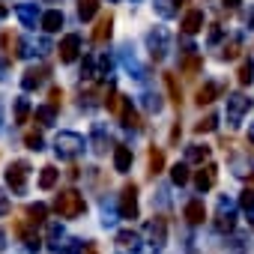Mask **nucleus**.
Returning a JSON list of instances; mask_svg holds the SVG:
<instances>
[{"label":"nucleus","mask_w":254,"mask_h":254,"mask_svg":"<svg viewBox=\"0 0 254 254\" xmlns=\"http://www.w3.org/2000/svg\"><path fill=\"white\" fill-rule=\"evenodd\" d=\"M248 108H251V102H248L242 93H233V96H227V126H239Z\"/></svg>","instance_id":"obj_2"},{"label":"nucleus","mask_w":254,"mask_h":254,"mask_svg":"<svg viewBox=\"0 0 254 254\" xmlns=\"http://www.w3.org/2000/svg\"><path fill=\"white\" fill-rule=\"evenodd\" d=\"M81 54V36L78 33H69L63 42H60V60L63 63H75Z\"/></svg>","instance_id":"obj_6"},{"label":"nucleus","mask_w":254,"mask_h":254,"mask_svg":"<svg viewBox=\"0 0 254 254\" xmlns=\"http://www.w3.org/2000/svg\"><path fill=\"white\" fill-rule=\"evenodd\" d=\"M251 186H254V177H251Z\"/></svg>","instance_id":"obj_41"},{"label":"nucleus","mask_w":254,"mask_h":254,"mask_svg":"<svg viewBox=\"0 0 254 254\" xmlns=\"http://www.w3.org/2000/svg\"><path fill=\"white\" fill-rule=\"evenodd\" d=\"M96 12H99V0H78V15H81V21H90Z\"/></svg>","instance_id":"obj_19"},{"label":"nucleus","mask_w":254,"mask_h":254,"mask_svg":"<svg viewBox=\"0 0 254 254\" xmlns=\"http://www.w3.org/2000/svg\"><path fill=\"white\" fill-rule=\"evenodd\" d=\"M171 180H174L177 186H186V183H189V165H174V168H171Z\"/></svg>","instance_id":"obj_24"},{"label":"nucleus","mask_w":254,"mask_h":254,"mask_svg":"<svg viewBox=\"0 0 254 254\" xmlns=\"http://www.w3.org/2000/svg\"><path fill=\"white\" fill-rule=\"evenodd\" d=\"M218 230H230L233 227V212H230V203H224L221 200V209H218Z\"/></svg>","instance_id":"obj_21"},{"label":"nucleus","mask_w":254,"mask_h":254,"mask_svg":"<svg viewBox=\"0 0 254 254\" xmlns=\"http://www.w3.org/2000/svg\"><path fill=\"white\" fill-rule=\"evenodd\" d=\"M111 30H114V18H111V15H102V18H99V24H96V30H93V39L102 45V42H108V39H111Z\"/></svg>","instance_id":"obj_14"},{"label":"nucleus","mask_w":254,"mask_h":254,"mask_svg":"<svg viewBox=\"0 0 254 254\" xmlns=\"http://www.w3.org/2000/svg\"><path fill=\"white\" fill-rule=\"evenodd\" d=\"M251 81H254V66H251V63L245 60V63L239 66V84H242V87H248Z\"/></svg>","instance_id":"obj_27"},{"label":"nucleus","mask_w":254,"mask_h":254,"mask_svg":"<svg viewBox=\"0 0 254 254\" xmlns=\"http://www.w3.org/2000/svg\"><path fill=\"white\" fill-rule=\"evenodd\" d=\"M224 6H230V9H236V6H239V0H224Z\"/></svg>","instance_id":"obj_38"},{"label":"nucleus","mask_w":254,"mask_h":254,"mask_svg":"<svg viewBox=\"0 0 254 254\" xmlns=\"http://www.w3.org/2000/svg\"><path fill=\"white\" fill-rule=\"evenodd\" d=\"M165 87H168V93H171V102L180 108V105H183V90H180V84H177V75H174V72H165Z\"/></svg>","instance_id":"obj_17"},{"label":"nucleus","mask_w":254,"mask_h":254,"mask_svg":"<svg viewBox=\"0 0 254 254\" xmlns=\"http://www.w3.org/2000/svg\"><path fill=\"white\" fill-rule=\"evenodd\" d=\"M165 230H168V227H165L162 218H156V221L147 224V236H150V242H153L156 248H162V242H165Z\"/></svg>","instance_id":"obj_15"},{"label":"nucleus","mask_w":254,"mask_h":254,"mask_svg":"<svg viewBox=\"0 0 254 254\" xmlns=\"http://www.w3.org/2000/svg\"><path fill=\"white\" fill-rule=\"evenodd\" d=\"M45 215H48V206H45V203H30V206H27V218H30V224H42Z\"/></svg>","instance_id":"obj_20"},{"label":"nucleus","mask_w":254,"mask_h":254,"mask_svg":"<svg viewBox=\"0 0 254 254\" xmlns=\"http://www.w3.org/2000/svg\"><path fill=\"white\" fill-rule=\"evenodd\" d=\"M239 203H242V209H245V212H251V209H254V191H251V189H245V191H242V197H239Z\"/></svg>","instance_id":"obj_33"},{"label":"nucleus","mask_w":254,"mask_h":254,"mask_svg":"<svg viewBox=\"0 0 254 254\" xmlns=\"http://www.w3.org/2000/svg\"><path fill=\"white\" fill-rule=\"evenodd\" d=\"M78 248H81V242H78V239H72V242L63 248V254H78Z\"/></svg>","instance_id":"obj_35"},{"label":"nucleus","mask_w":254,"mask_h":254,"mask_svg":"<svg viewBox=\"0 0 254 254\" xmlns=\"http://www.w3.org/2000/svg\"><path fill=\"white\" fill-rule=\"evenodd\" d=\"M215 180H218V168H215V165H206V168H200V171L194 174V186H197L200 191H209V189L215 186Z\"/></svg>","instance_id":"obj_8"},{"label":"nucleus","mask_w":254,"mask_h":254,"mask_svg":"<svg viewBox=\"0 0 254 254\" xmlns=\"http://www.w3.org/2000/svg\"><path fill=\"white\" fill-rule=\"evenodd\" d=\"M203 159H209V147L203 144H194V147H189L186 150V162H203Z\"/></svg>","instance_id":"obj_22"},{"label":"nucleus","mask_w":254,"mask_h":254,"mask_svg":"<svg viewBox=\"0 0 254 254\" xmlns=\"http://www.w3.org/2000/svg\"><path fill=\"white\" fill-rule=\"evenodd\" d=\"M218 39H221V27L212 24V30H209V42H218Z\"/></svg>","instance_id":"obj_37"},{"label":"nucleus","mask_w":254,"mask_h":254,"mask_svg":"<svg viewBox=\"0 0 254 254\" xmlns=\"http://www.w3.org/2000/svg\"><path fill=\"white\" fill-rule=\"evenodd\" d=\"M120 215L123 218H138V186L129 183L120 194Z\"/></svg>","instance_id":"obj_4"},{"label":"nucleus","mask_w":254,"mask_h":254,"mask_svg":"<svg viewBox=\"0 0 254 254\" xmlns=\"http://www.w3.org/2000/svg\"><path fill=\"white\" fill-rule=\"evenodd\" d=\"M57 177H60V171L54 168V165H48V168H42V174H39V189H54L57 186Z\"/></svg>","instance_id":"obj_18"},{"label":"nucleus","mask_w":254,"mask_h":254,"mask_svg":"<svg viewBox=\"0 0 254 254\" xmlns=\"http://www.w3.org/2000/svg\"><path fill=\"white\" fill-rule=\"evenodd\" d=\"M239 48H242V39H230V42L224 45L221 57H224V60H236V57H239Z\"/></svg>","instance_id":"obj_26"},{"label":"nucleus","mask_w":254,"mask_h":254,"mask_svg":"<svg viewBox=\"0 0 254 254\" xmlns=\"http://www.w3.org/2000/svg\"><path fill=\"white\" fill-rule=\"evenodd\" d=\"M39 81H42V72H39V69H30V72H27V78H24V90L39 87Z\"/></svg>","instance_id":"obj_29"},{"label":"nucleus","mask_w":254,"mask_h":254,"mask_svg":"<svg viewBox=\"0 0 254 254\" xmlns=\"http://www.w3.org/2000/svg\"><path fill=\"white\" fill-rule=\"evenodd\" d=\"M162 168H165V153L162 150H150V174L156 177Z\"/></svg>","instance_id":"obj_23"},{"label":"nucleus","mask_w":254,"mask_h":254,"mask_svg":"<svg viewBox=\"0 0 254 254\" xmlns=\"http://www.w3.org/2000/svg\"><path fill=\"white\" fill-rule=\"evenodd\" d=\"M183 33L186 36H194L197 30H203V12L200 9H191V12H186V18H183Z\"/></svg>","instance_id":"obj_9"},{"label":"nucleus","mask_w":254,"mask_h":254,"mask_svg":"<svg viewBox=\"0 0 254 254\" xmlns=\"http://www.w3.org/2000/svg\"><path fill=\"white\" fill-rule=\"evenodd\" d=\"M248 141H251V144H254V126H251V132H248Z\"/></svg>","instance_id":"obj_39"},{"label":"nucleus","mask_w":254,"mask_h":254,"mask_svg":"<svg viewBox=\"0 0 254 254\" xmlns=\"http://www.w3.org/2000/svg\"><path fill=\"white\" fill-rule=\"evenodd\" d=\"M60 102H63V90H60V87H51V93H48V105L57 108Z\"/></svg>","instance_id":"obj_34"},{"label":"nucleus","mask_w":254,"mask_h":254,"mask_svg":"<svg viewBox=\"0 0 254 254\" xmlns=\"http://www.w3.org/2000/svg\"><path fill=\"white\" fill-rule=\"evenodd\" d=\"M114 168H117L120 174H126V171L132 168V150H129V147L120 144V147L114 150Z\"/></svg>","instance_id":"obj_13"},{"label":"nucleus","mask_w":254,"mask_h":254,"mask_svg":"<svg viewBox=\"0 0 254 254\" xmlns=\"http://www.w3.org/2000/svg\"><path fill=\"white\" fill-rule=\"evenodd\" d=\"M24 144L30 147V150H42V135H36V132H27V138H24Z\"/></svg>","instance_id":"obj_32"},{"label":"nucleus","mask_w":254,"mask_h":254,"mask_svg":"<svg viewBox=\"0 0 254 254\" xmlns=\"http://www.w3.org/2000/svg\"><path fill=\"white\" fill-rule=\"evenodd\" d=\"M84 209H87V203H84L81 191H75V189H66V191H60L54 197V212L60 218H78Z\"/></svg>","instance_id":"obj_1"},{"label":"nucleus","mask_w":254,"mask_h":254,"mask_svg":"<svg viewBox=\"0 0 254 254\" xmlns=\"http://www.w3.org/2000/svg\"><path fill=\"white\" fill-rule=\"evenodd\" d=\"M60 27H63V12H60V9H51V12H45V15H42V30L57 33Z\"/></svg>","instance_id":"obj_16"},{"label":"nucleus","mask_w":254,"mask_h":254,"mask_svg":"<svg viewBox=\"0 0 254 254\" xmlns=\"http://www.w3.org/2000/svg\"><path fill=\"white\" fill-rule=\"evenodd\" d=\"M81 150H84V138H81V135H75V132H63V135L57 138V156L72 159V156H78Z\"/></svg>","instance_id":"obj_3"},{"label":"nucleus","mask_w":254,"mask_h":254,"mask_svg":"<svg viewBox=\"0 0 254 254\" xmlns=\"http://www.w3.org/2000/svg\"><path fill=\"white\" fill-rule=\"evenodd\" d=\"M147 42H150L153 57H156V60H165V54H168V33H165V30H153V33L147 36Z\"/></svg>","instance_id":"obj_7"},{"label":"nucleus","mask_w":254,"mask_h":254,"mask_svg":"<svg viewBox=\"0 0 254 254\" xmlns=\"http://www.w3.org/2000/svg\"><path fill=\"white\" fill-rule=\"evenodd\" d=\"M203 218H206L203 200H189V203H186V221H189V224H200Z\"/></svg>","instance_id":"obj_11"},{"label":"nucleus","mask_w":254,"mask_h":254,"mask_svg":"<svg viewBox=\"0 0 254 254\" xmlns=\"http://www.w3.org/2000/svg\"><path fill=\"white\" fill-rule=\"evenodd\" d=\"M248 24H251V27H254V15H251V18H248Z\"/></svg>","instance_id":"obj_40"},{"label":"nucleus","mask_w":254,"mask_h":254,"mask_svg":"<svg viewBox=\"0 0 254 254\" xmlns=\"http://www.w3.org/2000/svg\"><path fill=\"white\" fill-rule=\"evenodd\" d=\"M27 174H30V165L27 162H12L9 171H6V183L12 186V191H24L27 186Z\"/></svg>","instance_id":"obj_5"},{"label":"nucleus","mask_w":254,"mask_h":254,"mask_svg":"<svg viewBox=\"0 0 254 254\" xmlns=\"http://www.w3.org/2000/svg\"><path fill=\"white\" fill-rule=\"evenodd\" d=\"M15 233L21 236V242H24L30 251H39V248H42V239H39V233H33L27 224H15Z\"/></svg>","instance_id":"obj_12"},{"label":"nucleus","mask_w":254,"mask_h":254,"mask_svg":"<svg viewBox=\"0 0 254 254\" xmlns=\"http://www.w3.org/2000/svg\"><path fill=\"white\" fill-rule=\"evenodd\" d=\"M200 66H203V60H200V57H186V60H183V69H186L189 75H194Z\"/></svg>","instance_id":"obj_31"},{"label":"nucleus","mask_w":254,"mask_h":254,"mask_svg":"<svg viewBox=\"0 0 254 254\" xmlns=\"http://www.w3.org/2000/svg\"><path fill=\"white\" fill-rule=\"evenodd\" d=\"M27 117H30V105H27V99H18L15 102V123H27Z\"/></svg>","instance_id":"obj_28"},{"label":"nucleus","mask_w":254,"mask_h":254,"mask_svg":"<svg viewBox=\"0 0 254 254\" xmlns=\"http://www.w3.org/2000/svg\"><path fill=\"white\" fill-rule=\"evenodd\" d=\"M9 212V200H6V194L0 191V215H6Z\"/></svg>","instance_id":"obj_36"},{"label":"nucleus","mask_w":254,"mask_h":254,"mask_svg":"<svg viewBox=\"0 0 254 254\" xmlns=\"http://www.w3.org/2000/svg\"><path fill=\"white\" fill-rule=\"evenodd\" d=\"M36 117H39L45 126H51V123H54V108H51V105H42V108H36Z\"/></svg>","instance_id":"obj_30"},{"label":"nucleus","mask_w":254,"mask_h":254,"mask_svg":"<svg viewBox=\"0 0 254 254\" xmlns=\"http://www.w3.org/2000/svg\"><path fill=\"white\" fill-rule=\"evenodd\" d=\"M218 96H221V87H218L215 81H206V84H203V87L197 90V105L203 108V105H209V102H215Z\"/></svg>","instance_id":"obj_10"},{"label":"nucleus","mask_w":254,"mask_h":254,"mask_svg":"<svg viewBox=\"0 0 254 254\" xmlns=\"http://www.w3.org/2000/svg\"><path fill=\"white\" fill-rule=\"evenodd\" d=\"M215 126H218V117H215V114H209V117H203V120L194 126V132H197V135H203V132H212Z\"/></svg>","instance_id":"obj_25"}]
</instances>
